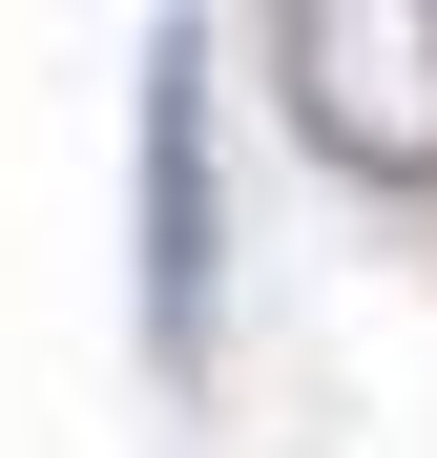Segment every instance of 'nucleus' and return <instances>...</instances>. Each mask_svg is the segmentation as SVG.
Returning a JSON list of instances; mask_svg holds the SVG:
<instances>
[{
  "instance_id": "nucleus-1",
  "label": "nucleus",
  "mask_w": 437,
  "mask_h": 458,
  "mask_svg": "<svg viewBox=\"0 0 437 458\" xmlns=\"http://www.w3.org/2000/svg\"><path fill=\"white\" fill-rule=\"evenodd\" d=\"M271 84H291V125H313L354 188H416L437 167V0H291Z\"/></svg>"
},
{
  "instance_id": "nucleus-2",
  "label": "nucleus",
  "mask_w": 437,
  "mask_h": 458,
  "mask_svg": "<svg viewBox=\"0 0 437 458\" xmlns=\"http://www.w3.org/2000/svg\"><path fill=\"white\" fill-rule=\"evenodd\" d=\"M146 354H208V21H146Z\"/></svg>"
}]
</instances>
